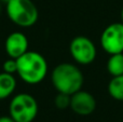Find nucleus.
<instances>
[{
	"instance_id": "20e7f679",
	"label": "nucleus",
	"mask_w": 123,
	"mask_h": 122,
	"mask_svg": "<svg viewBox=\"0 0 123 122\" xmlns=\"http://www.w3.org/2000/svg\"><path fill=\"white\" fill-rule=\"evenodd\" d=\"M37 99L29 93L13 95L9 105V114L16 122H32L38 115Z\"/></svg>"
},
{
	"instance_id": "2eb2a0df",
	"label": "nucleus",
	"mask_w": 123,
	"mask_h": 122,
	"mask_svg": "<svg viewBox=\"0 0 123 122\" xmlns=\"http://www.w3.org/2000/svg\"><path fill=\"white\" fill-rule=\"evenodd\" d=\"M120 17H121V23H123V8L121 10V14H120Z\"/></svg>"
},
{
	"instance_id": "7ed1b4c3",
	"label": "nucleus",
	"mask_w": 123,
	"mask_h": 122,
	"mask_svg": "<svg viewBox=\"0 0 123 122\" xmlns=\"http://www.w3.org/2000/svg\"><path fill=\"white\" fill-rule=\"evenodd\" d=\"M6 12L13 24L24 28L34 26L39 18L38 8L31 0H9Z\"/></svg>"
},
{
	"instance_id": "9b49d317",
	"label": "nucleus",
	"mask_w": 123,
	"mask_h": 122,
	"mask_svg": "<svg viewBox=\"0 0 123 122\" xmlns=\"http://www.w3.org/2000/svg\"><path fill=\"white\" fill-rule=\"evenodd\" d=\"M108 93L113 99L123 102V75L112 77L108 83Z\"/></svg>"
},
{
	"instance_id": "f8f14e48",
	"label": "nucleus",
	"mask_w": 123,
	"mask_h": 122,
	"mask_svg": "<svg viewBox=\"0 0 123 122\" xmlns=\"http://www.w3.org/2000/svg\"><path fill=\"white\" fill-rule=\"evenodd\" d=\"M70 96H71V95L57 92L55 98H54V105H55V107L61 110L69 108L70 107Z\"/></svg>"
},
{
	"instance_id": "f257e3e1",
	"label": "nucleus",
	"mask_w": 123,
	"mask_h": 122,
	"mask_svg": "<svg viewBox=\"0 0 123 122\" xmlns=\"http://www.w3.org/2000/svg\"><path fill=\"white\" fill-rule=\"evenodd\" d=\"M16 75L23 82L30 85L39 84L45 79L49 70L48 62L41 53L28 50L16 60Z\"/></svg>"
},
{
	"instance_id": "ddd939ff",
	"label": "nucleus",
	"mask_w": 123,
	"mask_h": 122,
	"mask_svg": "<svg viewBox=\"0 0 123 122\" xmlns=\"http://www.w3.org/2000/svg\"><path fill=\"white\" fill-rule=\"evenodd\" d=\"M2 70L6 73H11V75H15L17 71V62L15 58L9 57L6 60L2 65Z\"/></svg>"
},
{
	"instance_id": "6e6552de",
	"label": "nucleus",
	"mask_w": 123,
	"mask_h": 122,
	"mask_svg": "<svg viewBox=\"0 0 123 122\" xmlns=\"http://www.w3.org/2000/svg\"><path fill=\"white\" fill-rule=\"evenodd\" d=\"M29 41L24 32L13 31L6 38L4 50L9 57L17 60L28 51Z\"/></svg>"
},
{
	"instance_id": "f03ea898",
	"label": "nucleus",
	"mask_w": 123,
	"mask_h": 122,
	"mask_svg": "<svg viewBox=\"0 0 123 122\" xmlns=\"http://www.w3.org/2000/svg\"><path fill=\"white\" fill-rule=\"evenodd\" d=\"M51 81L56 92L72 95L82 89L84 77L77 65L71 63H61L52 70Z\"/></svg>"
},
{
	"instance_id": "1a4fd4ad",
	"label": "nucleus",
	"mask_w": 123,
	"mask_h": 122,
	"mask_svg": "<svg viewBox=\"0 0 123 122\" xmlns=\"http://www.w3.org/2000/svg\"><path fill=\"white\" fill-rule=\"evenodd\" d=\"M17 82L14 75L6 73L4 71L0 73V101L11 97L15 92Z\"/></svg>"
},
{
	"instance_id": "39448f33",
	"label": "nucleus",
	"mask_w": 123,
	"mask_h": 122,
	"mask_svg": "<svg viewBox=\"0 0 123 122\" xmlns=\"http://www.w3.org/2000/svg\"><path fill=\"white\" fill-rule=\"evenodd\" d=\"M69 52L72 60L79 65H90L97 56L96 45L89 37L77 36L70 41Z\"/></svg>"
},
{
	"instance_id": "9d476101",
	"label": "nucleus",
	"mask_w": 123,
	"mask_h": 122,
	"mask_svg": "<svg viewBox=\"0 0 123 122\" xmlns=\"http://www.w3.org/2000/svg\"><path fill=\"white\" fill-rule=\"evenodd\" d=\"M106 67L109 75L112 76V77L123 75V53L109 55Z\"/></svg>"
},
{
	"instance_id": "423d86ee",
	"label": "nucleus",
	"mask_w": 123,
	"mask_h": 122,
	"mask_svg": "<svg viewBox=\"0 0 123 122\" xmlns=\"http://www.w3.org/2000/svg\"><path fill=\"white\" fill-rule=\"evenodd\" d=\"M99 42L102 49L109 55L123 53V23L117 22L106 26Z\"/></svg>"
},
{
	"instance_id": "4468645a",
	"label": "nucleus",
	"mask_w": 123,
	"mask_h": 122,
	"mask_svg": "<svg viewBox=\"0 0 123 122\" xmlns=\"http://www.w3.org/2000/svg\"><path fill=\"white\" fill-rule=\"evenodd\" d=\"M0 122H16V121L9 115V116H1L0 117Z\"/></svg>"
},
{
	"instance_id": "f3484780",
	"label": "nucleus",
	"mask_w": 123,
	"mask_h": 122,
	"mask_svg": "<svg viewBox=\"0 0 123 122\" xmlns=\"http://www.w3.org/2000/svg\"><path fill=\"white\" fill-rule=\"evenodd\" d=\"M0 12H1V2H0Z\"/></svg>"
},
{
	"instance_id": "0eeeda50",
	"label": "nucleus",
	"mask_w": 123,
	"mask_h": 122,
	"mask_svg": "<svg viewBox=\"0 0 123 122\" xmlns=\"http://www.w3.org/2000/svg\"><path fill=\"white\" fill-rule=\"evenodd\" d=\"M69 108L79 116H90L96 109V99L93 94L81 89L70 96Z\"/></svg>"
},
{
	"instance_id": "dca6fc26",
	"label": "nucleus",
	"mask_w": 123,
	"mask_h": 122,
	"mask_svg": "<svg viewBox=\"0 0 123 122\" xmlns=\"http://www.w3.org/2000/svg\"><path fill=\"white\" fill-rule=\"evenodd\" d=\"M9 0H0V2H4V3H6Z\"/></svg>"
}]
</instances>
